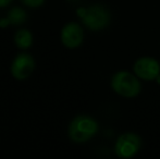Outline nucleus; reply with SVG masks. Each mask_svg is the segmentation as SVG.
<instances>
[{
  "label": "nucleus",
  "instance_id": "nucleus-1",
  "mask_svg": "<svg viewBox=\"0 0 160 159\" xmlns=\"http://www.w3.org/2000/svg\"><path fill=\"white\" fill-rule=\"evenodd\" d=\"M99 130V125L93 117L87 115L76 116L68 129L70 140L76 144H83L93 138Z\"/></svg>",
  "mask_w": 160,
  "mask_h": 159
},
{
  "label": "nucleus",
  "instance_id": "nucleus-2",
  "mask_svg": "<svg viewBox=\"0 0 160 159\" xmlns=\"http://www.w3.org/2000/svg\"><path fill=\"white\" fill-rule=\"evenodd\" d=\"M111 87L118 95L125 98L136 97L142 91L138 77L125 70L114 73L111 79Z\"/></svg>",
  "mask_w": 160,
  "mask_h": 159
},
{
  "label": "nucleus",
  "instance_id": "nucleus-3",
  "mask_svg": "<svg viewBox=\"0 0 160 159\" xmlns=\"http://www.w3.org/2000/svg\"><path fill=\"white\" fill-rule=\"evenodd\" d=\"M78 14L82 17L83 24L94 32L105 30L111 20L109 10L101 4H93L87 9H78Z\"/></svg>",
  "mask_w": 160,
  "mask_h": 159
},
{
  "label": "nucleus",
  "instance_id": "nucleus-4",
  "mask_svg": "<svg viewBox=\"0 0 160 159\" xmlns=\"http://www.w3.org/2000/svg\"><path fill=\"white\" fill-rule=\"evenodd\" d=\"M142 146V140L136 133L127 132L120 135L114 144V153L119 158L128 159L138 153Z\"/></svg>",
  "mask_w": 160,
  "mask_h": 159
},
{
  "label": "nucleus",
  "instance_id": "nucleus-5",
  "mask_svg": "<svg viewBox=\"0 0 160 159\" xmlns=\"http://www.w3.org/2000/svg\"><path fill=\"white\" fill-rule=\"evenodd\" d=\"M35 66V59L32 55L28 52L19 53L11 63V74L15 80H26L32 75Z\"/></svg>",
  "mask_w": 160,
  "mask_h": 159
},
{
  "label": "nucleus",
  "instance_id": "nucleus-6",
  "mask_svg": "<svg viewBox=\"0 0 160 159\" xmlns=\"http://www.w3.org/2000/svg\"><path fill=\"white\" fill-rule=\"evenodd\" d=\"M133 70L138 79L154 81L158 79L160 75V63L154 58L142 57L135 61Z\"/></svg>",
  "mask_w": 160,
  "mask_h": 159
},
{
  "label": "nucleus",
  "instance_id": "nucleus-7",
  "mask_svg": "<svg viewBox=\"0 0 160 159\" xmlns=\"http://www.w3.org/2000/svg\"><path fill=\"white\" fill-rule=\"evenodd\" d=\"M60 37L64 47L75 49L80 47L84 40V31L78 23L70 22L62 27Z\"/></svg>",
  "mask_w": 160,
  "mask_h": 159
},
{
  "label": "nucleus",
  "instance_id": "nucleus-8",
  "mask_svg": "<svg viewBox=\"0 0 160 159\" xmlns=\"http://www.w3.org/2000/svg\"><path fill=\"white\" fill-rule=\"evenodd\" d=\"M33 42L34 37L32 32L26 28H20L14 34V42L20 49H23V50L28 49L33 45Z\"/></svg>",
  "mask_w": 160,
  "mask_h": 159
},
{
  "label": "nucleus",
  "instance_id": "nucleus-9",
  "mask_svg": "<svg viewBox=\"0 0 160 159\" xmlns=\"http://www.w3.org/2000/svg\"><path fill=\"white\" fill-rule=\"evenodd\" d=\"M8 20L11 25H21L28 20V13L20 7H14L8 12Z\"/></svg>",
  "mask_w": 160,
  "mask_h": 159
},
{
  "label": "nucleus",
  "instance_id": "nucleus-10",
  "mask_svg": "<svg viewBox=\"0 0 160 159\" xmlns=\"http://www.w3.org/2000/svg\"><path fill=\"white\" fill-rule=\"evenodd\" d=\"M21 1L24 6L33 9L39 8V7H42L45 3V0H21Z\"/></svg>",
  "mask_w": 160,
  "mask_h": 159
},
{
  "label": "nucleus",
  "instance_id": "nucleus-11",
  "mask_svg": "<svg viewBox=\"0 0 160 159\" xmlns=\"http://www.w3.org/2000/svg\"><path fill=\"white\" fill-rule=\"evenodd\" d=\"M8 25H10V22H9L8 17H4V19L0 20V27L4 28V27H7Z\"/></svg>",
  "mask_w": 160,
  "mask_h": 159
},
{
  "label": "nucleus",
  "instance_id": "nucleus-12",
  "mask_svg": "<svg viewBox=\"0 0 160 159\" xmlns=\"http://www.w3.org/2000/svg\"><path fill=\"white\" fill-rule=\"evenodd\" d=\"M13 0H0V8H6L9 4H11Z\"/></svg>",
  "mask_w": 160,
  "mask_h": 159
}]
</instances>
